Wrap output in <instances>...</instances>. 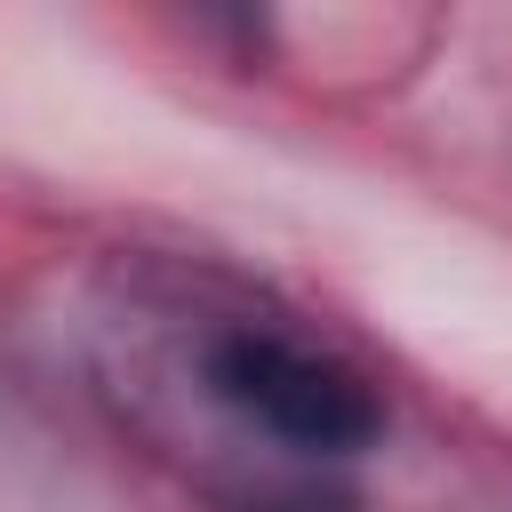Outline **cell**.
<instances>
[{"label": "cell", "mask_w": 512, "mask_h": 512, "mask_svg": "<svg viewBox=\"0 0 512 512\" xmlns=\"http://www.w3.org/2000/svg\"><path fill=\"white\" fill-rule=\"evenodd\" d=\"M200 376L240 424H256V432H272L280 448H304V456H352L384 432L376 384L352 360H336V352H320V344H304L272 320L216 328L208 352H200Z\"/></svg>", "instance_id": "1"}, {"label": "cell", "mask_w": 512, "mask_h": 512, "mask_svg": "<svg viewBox=\"0 0 512 512\" xmlns=\"http://www.w3.org/2000/svg\"><path fill=\"white\" fill-rule=\"evenodd\" d=\"M248 512H352L344 496H320V488H288V496H256Z\"/></svg>", "instance_id": "2"}]
</instances>
